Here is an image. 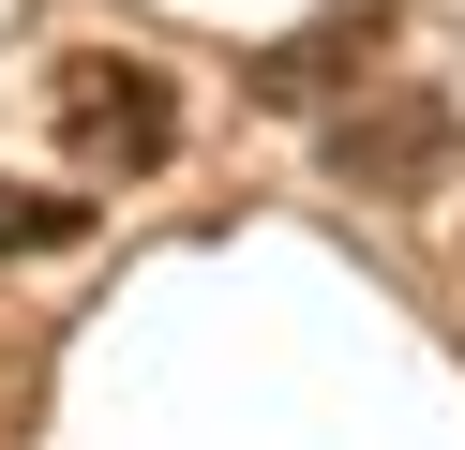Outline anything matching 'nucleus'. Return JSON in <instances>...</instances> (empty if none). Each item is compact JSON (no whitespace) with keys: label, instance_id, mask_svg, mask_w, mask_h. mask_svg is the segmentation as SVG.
I'll use <instances>...</instances> for the list:
<instances>
[{"label":"nucleus","instance_id":"obj_1","mask_svg":"<svg viewBox=\"0 0 465 450\" xmlns=\"http://www.w3.org/2000/svg\"><path fill=\"white\" fill-rule=\"evenodd\" d=\"M45 120H61V150L105 165V180H151L165 150H181V90H165V60H135V45L45 60Z\"/></svg>","mask_w":465,"mask_h":450},{"label":"nucleus","instance_id":"obj_2","mask_svg":"<svg viewBox=\"0 0 465 450\" xmlns=\"http://www.w3.org/2000/svg\"><path fill=\"white\" fill-rule=\"evenodd\" d=\"M450 150H465V120H450V90H420V75L361 90V105L331 120V180L345 195H450Z\"/></svg>","mask_w":465,"mask_h":450},{"label":"nucleus","instance_id":"obj_3","mask_svg":"<svg viewBox=\"0 0 465 450\" xmlns=\"http://www.w3.org/2000/svg\"><path fill=\"white\" fill-rule=\"evenodd\" d=\"M361 60H375V15H331V30H301V45H271V75H255V90H271V105H331Z\"/></svg>","mask_w":465,"mask_h":450},{"label":"nucleus","instance_id":"obj_4","mask_svg":"<svg viewBox=\"0 0 465 450\" xmlns=\"http://www.w3.org/2000/svg\"><path fill=\"white\" fill-rule=\"evenodd\" d=\"M91 195H45V180H0V255H75Z\"/></svg>","mask_w":465,"mask_h":450}]
</instances>
